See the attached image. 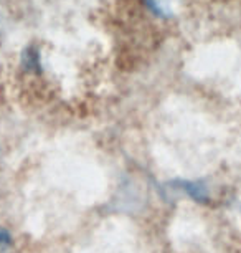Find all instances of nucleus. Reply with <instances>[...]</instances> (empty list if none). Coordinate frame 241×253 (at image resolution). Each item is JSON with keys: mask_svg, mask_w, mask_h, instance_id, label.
I'll return each instance as SVG.
<instances>
[{"mask_svg": "<svg viewBox=\"0 0 241 253\" xmlns=\"http://www.w3.org/2000/svg\"><path fill=\"white\" fill-rule=\"evenodd\" d=\"M154 13H157L160 17H170L173 15L178 8H180L183 0H144Z\"/></svg>", "mask_w": 241, "mask_h": 253, "instance_id": "f257e3e1", "label": "nucleus"}, {"mask_svg": "<svg viewBox=\"0 0 241 253\" xmlns=\"http://www.w3.org/2000/svg\"><path fill=\"white\" fill-rule=\"evenodd\" d=\"M10 248V237L5 230H0V253H8Z\"/></svg>", "mask_w": 241, "mask_h": 253, "instance_id": "f03ea898", "label": "nucleus"}]
</instances>
